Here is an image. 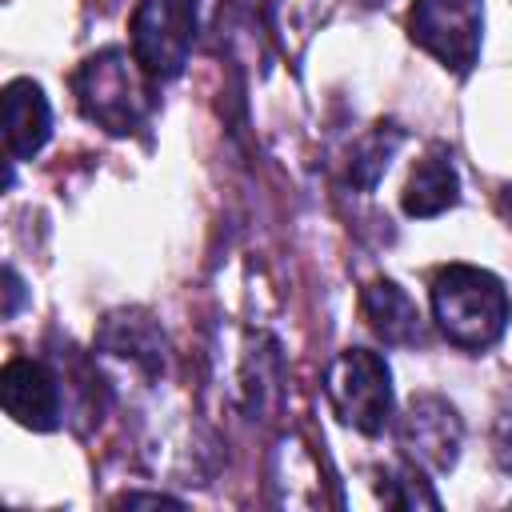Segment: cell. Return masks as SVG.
Returning a JSON list of instances; mask_svg holds the SVG:
<instances>
[{
  "label": "cell",
  "instance_id": "4",
  "mask_svg": "<svg viewBox=\"0 0 512 512\" xmlns=\"http://www.w3.org/2000/svg\"><path fill=\"white\" fill-rule=\"evenodd\" d=\"M196 40L192 0H140L132 16V56L152 80H172L184 72Z\"/></svg>",
  "mask_w": 512,
  "mask_h": 512
},
{
  "label": "cell",
  "instance_id": "10",
  "mask_svg": "<svg viewBox=\"0 0 512 512\" xmlns=\"http://www.w3.org/2000/svg\"><path fill=\"white\" fill-rule=\"evenodd\" d=\"M364 312L372 320V328L388 340V344H416L420 340V312L412 304V296L392 284V280H372L364 288Z\"/></svg>",
  "mask_w": 512,
  "mask_h": 512
},
{
  "label": "cell",
  "instance_id": "11",
  "mask_svg": "<svg viewBox=\"0 0 512 512\" xmlns=\"http://www.w3.org/2000/svg\"><path fill=\"white\" fill-rule=\"evenodd\" d=\"M104 348H112V352H120V356H136V360H144L148 368H160V336H156V328L148 324V320H124V316H116V320H108V328H104Z\"/></svg>",
  "mask_w": 512,
  "mask_h": 512
},
{
  "label": "cell",
  "instance_id": "1",
  "mask_svg": "<svg viewBox=\"0 0 512 512\" xmlns=\"http://www.w3.org/2000/svg\"><path fill=\"white\" fill-rule=\"evenodd\" d=\"M432 312L440 332L456 348H488L508 328V292L504 284L472 264H448L432 276Z\"/></svg>",
  "mask_w": 512,
  "mask_h": 512
},
{
  "label": "cell",
  "instance_id": "7",
  "mask_svg": "<svg viewBox=\"0 0 512 512\" xmlns=\"http://www.w3.org/2000/svg\"><path fill=\"white\" fill-rule=\"evenodd\" d=\"M404 448L428 464V468H452L456 464V448H460V420L456 412L436 400V396H420L412 400L408 416H404Z\"/></svg>",
  "mask_w": 512,
  "mask_h": 512
},
{
  "label": "cell",
  "instance_id": "5",
  "mask_svg": "<svg viewBox=\"0 0 512 512\" xmlns=\"http://www.w3.org/2000/svg\"><path fill=\"white\" fill-rule=\"evenodd\" d=\"M412 40L432 52L444 68L468 72L480 56L484 4L480 0H416L408 16Z\"/></svg>",
  "mask_w": 512,
  "mask_h": 512
},
{
  "label": "cell",
  "instance_id": "13",
  "mask_svg": "<svg viewBox=\"0 0 512 512\" xmlns=\"http://www.w3.org/2000/svg\"><path fill=\"white\" fill-rule=\"evenodd\" d=\"M4 280H8V308H4V312L12 316V312H16V304H20V280H16V272H12V268L4 272Z\"/></svg>",
  "mask_w": 512,
  "mask_h": 512
},
{
  "label": "cell",
  "instance_id": "15",
  "mask_svg": "<svg viewBox=\"0 0 512 512\" xmlns=\"http://www.w3.org/2000/svg\"><path fill=\"white\" fill-rule=\"evenodd\" d=\"M368 4H380V0H368Z\"/></svg>",
  "mask_w": 512,
  "mask_h": 512
},
{
  "label": "cell",
  "instance_id": "2",
  "mask_svg": "<svg viewBox=\"0 0 512 512\" xmlns=\"http://www.w3.org/2000/svg\"><path fill=\"white\" fill-rule=\"evenodd\" d=\"M132 64L136 56L128 60V52L104 48L92 60H84L76 72V96L84 116L116 136L140 128V116H144V88Z\"/></svg>",
  "mask_w": 512,
  "mask_h": 512
},
{
  "label": "cell",
  "instance_id": "3",
  "mask_svg": "<svg viewBox=\"0 0 512 512\" xmlns=\"http://www.w3.org/2000/svg\"><path fill=\"white\" fill-rule=\"evenodd\" d=\"M324 392L336 408V416L360 432H380L392 412V384L388 364L368 348H348L328 364Z\"/></svg>",
  "mask_w": 512,
  "mask_h": 512
},
{
  "label": "cell",
  "instance_id": "6",
  "mask_svg": "<svg viewBox=\"0 0 512 512\" xmlns=\"http://www.w3.org/2000/svg\"><path fill=\"white\" fill-rule=\"evenodd\" d=\"M0 400H4V412L24 428L52 432L60 424V384L40 360H28V356L8 360L0 372Z\"/></svg>",
  "mask_w": 512,
  "mask_h": 512
},
{
  "label": "cell",
  "instance_id": "14",
  "mask_svg": "<svg viewBox=\"0 0 512 512\" xmlns=\"http://www.w3.org/2000/svg\"><path fill=\"white\" fill-rule=\"evenodd\" d=\"M500 204H504V216H508V220H512V184H508V188H504V196H500Z\"/></svg>",
  "mask_w": 512,
  "mask_h": 512
},
{
  "label": "cell",
  "instance_id": "8",
  "mask_svg": "<svg viewBox=\"0 0 512 512\" xmlns=\"http://www.w3.org/2000/svg\"><path fill=\"white\" fill-rule=\"evenodd\" d=\"M52 132V112L32 80H12L4 88V140L16 160H32Z\"/></svg>",
  "mask_w": 512,
  "mask_h": 512
},
{
  "label": "cell",
  "instance_id": "9",
  "mask_svg": "<svg viewBox=\"0 0 512 512\" xmlns=\"http://www.w3.org/2000/svg\"><path fill=\"white\" fill-rule=\"evenodd\" d=\"M456 196H460V176H456L452 160L444 152H432L412 168V180L404 188V212L428 220V216H440L444 208H452Z\"/></svg>",
  "mask_w": 512,
  "mask_h": 512
},
{
  "label": "cell",
  "instance_id": "12",
  "mask_svg": "<svg viewBox=\"0 0 512 512\" xmlns=\"http://www.w3.org/2000/svg\"><path fill=\"white\" fill-rule=\"evenodd\" d=\"M496 460H500V468L504 472H512V416H504L500 424H496Z\"/></svg>",
  "mask_w": 512,
  "mask_h": 512
}]
</instances>
